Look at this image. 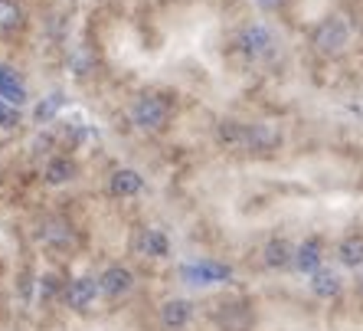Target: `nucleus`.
Segmentation results:
<instances>
[{
    "mask_svg": "<svg viewBox=\"0 0 363 331\" xmlns=\"http://www.w3.org/2000/svg\"><path fill=\"white\" fill-rule=\"evenodd\" d=\"M170 115H174L170 99L154 95V92L138 95L135 105H131V121H135L141 131H164V128H167V121H170Z\"/></svg>",
    "mask_w": 363,
    "mask_h": 331,
    "instance_id": "1",
    "label": "nucleus"
},
{
    "mask_svg": "<svg viewBox=\"0 0 363 331\" xmlns=\"http://www.w3.org/2000/svg\"><path fill=\"white\" fill-rule=\"evenodd\" d=\"M311 43H314V50L324 53V56H337V53H344L347 43H350V26L340 17H328L314 26Z\"/></svg>",
    "mask_w": 363,
    "mask_h": 331,
    "instance_id": "2",
    "label": "nucleus"
},
{
    "mask_svg": "<svg viewBox=\"0 0 363 331\" xmlns=\"http://www.w3.org/2000/svg\"><path fill=\"white\" fill-rule=\"evenodd\" d=\"M236 46H239V53L249 56V60H269L279 43H275V33H272L265 23H249L239 30Z\"/></svg>",
    "mask_w": 363,
    "mask_h": 331,
    "instance_id": "3",
    "label": "nucleus"
},
{
    "mask_svg": "<svg viewBox=\"0 0 363 331\" xmlns=\"http://www.w3.org/2000/svg\"><path fill=\"white\" fill-rule=\"evenodd\" d=\"M180 276H184V282H190V286H213V282L233 279V269L223 263H213V259H200V263L180 266Z\"/></svg>",
    "mask_w": 363,
    "mask_h": 331,
    "instance_id": "4",
    "label": "nucleus"
},
{
    "mask_svg": "<svg viewBox=\"0 0 363 331\" xmlns=\"http://www.w3.org/2000/svg\"><path fill=\"white\" fill-rule=\"evenodd\" d=\"M281 145V131L269 121H255V125H245V141L242 151H275Z\"/></svg>",
    "mask_w": 363,
    "mask_h": 331,
    "instance_id": "5",
    "label": "nucleus"
},
{
    "mask_svg": "<svg viewBox=\"0 0 363 331\" xmlns=\"http://www.w3.org/2000/svg\"><path fill=\"white\" fill-rule=\"evenodd\" d=\"M40 243H46L52 249H69L76 246V233H72V227L62 217H46L40 223Z\"/></svg>",
    "mask_w": 363,
    "mask_h": 331,
    "instance_id": "6",
    "label": "nucleus"
},
{
    "mask_svg": "<svg viewBox=\"0 0 363 331\" xmlns=\"http://www.w3.org/2000/svg\"><path fill=\"white\" fill-rule=\"evenodd\" d=\"M0 99L7 105H23L26 102V82L23 76H20L13 66H7V63H0Z\"/></svg>",
    "mask_w": 363,
    "mask_h": 331,
    "instance_id": "7",
    "label": "nucleus"
},
{
    "mask_svg": "<svg viewBox=\"0 0 363 331\" xmlns=\"http://www.w3.org/2000/svg\"><path fill=\"white\" fill-rule=\"evenodd\" d=\"M101 295H108V298H121L131 292V286H135V276L125 269V266H108V269L101 272Z\"/></svg>",
    "mask_w": 363,
    "mask_h": 331,
    "instance_id": "8",
    "label": "nucleus"
},
{
    "mask_svg": "<svg viewBox=\"0 0 363 331\" xmlns=\"http://www.w3.org/2000/svg\"><path fill=\"white\" fill-rule=\"evenodd\" d=\"M99 292H101V286L95 279H72L66 286V302H69V308H89Z\"/></svg>",
    "mask_w": 363,
    "mask_h": 331,
    "instance_id": "9",
    "label": "nucleus"
},
{
    "mask_svg": "<svg viewBox=\"0 0 363 331\" xmlns=\"http://www.w3.org/2000/svg\"><path fill=\"white\" fill-rule=\"evenodd\" d=\"M262 263L269 266V269H285V266L295 263V246H291L288 239H281V237L269 239L265 249H262Z\"/></svg>",
    "mask_w": 363,
    "mask_h": 331,
    "instance_id": "10",
    "label": "nucleus"
},
{
    "mask_svg": "<svg viewBox=\"0 0 363 331\" xmlns=\"http://www.w3.org/2000/svg\"><path fill=\"white\" fill-rule=\"evenodd\" d=\"M141 187H144V178L131 168H118L108 178V190L115 197H135V194H141Z\"/></svg>",
    "mask_w": 363,
    "mask_h": 331,
    "instance_id": "11",
    "label": "nucleus"
},
{
    "mask_svg": "<svg viewBox=\"0 0 363 331\" xmlns=\"http://www.w3.org/2000/svg\"><path fill=\"white\" fill-rule=\"evenodd\" d=\"M190 315H194V305H190L186 298H170V302L161 305V322H164V328H170V331L184 328V325L190 322Z\"/></svg>",
    "mask_w": 363,
    "mask_h": 331,
    "instance_id": "12",
    "label": "nucleus"
},
{
    "mask_svg": "<svg viewBox=\"0 0 363 331\" xmlns=\"http://www.w3.org/2000/svg\"><path fill=\"white\" fill-rule=\"evenodd\" d=\"M295 269L298 272H311V276L321 269V239L311 237L295 249Z\"/></svg>",
    "mask_w": 363,
    "mask_h": 331,
    "instance_id": "13",
    "label": "nucleus"
},
{
    "mask_svg": "<svg viewBox=\"0 0 363 331\" xmlns=\"http://www.w3.org/2000/svg\"><path fill=\"white\" fill-rule=\"evenodd\" d=\"M340 289H344V282H340V276L334 269H318L311 276V292L318 298H334L340 295Z\"/></svg>",
    "mask_w": 363,
    "mask_h": 331,
    "instance_id": "14",
    "label": "nucleus"
},
{
    "mask_svg": "<svg viewBox=\"0 0 363 331\" xmlns=\"http://www.w3.org/2000/svg\"><path fill=\"white\" fill-rule=\"evenodd\" d=\"M26 13L17 0H0V33H17L23 26Z\"/></svg>",
    "mask_w": 363,
    "mask_h": 331,
    "instance_id": "15",
    "label": "nucleus"
},
{
    "mask_svg": "<svg viewBox=\"0 0 363 331\" xmlns=\"http://www.w3.org/2000/svg\"><path fill=\"white\" fill-rule=\"evenodd\" d=\"M138 249L144 256H167V237H164L161 229H141V237H138Z\"/></svg>",
    "mask_w": 363,
    "mask_h": 331,
    "instance_id": "16",
    "label": "nucleus"
},
{
    "mask_svg": "<svg viewBox=\"0 0 363 331\" xmlns=\"http://www.w3.org/2000/svg\"><path fill=\"white\" fill-rule=\"evenodd\" d=\"M337 259H340L344 266H350V269L363 266V237H347V239H340Z\"/></svg>",
    "mask_w": 363,
    "mask_h": 331,
    "instance_id": "17",
    "label": "nucleus"
},
{
    "mask_svg": "<svg viewBox=\"0 0 363 331\" xmlns=\"http://www.w3.org/2000/svg\"><path fill=\"white\" fill-rule=\"evenodd\" d=\"M76 178V164L69 161V158H52L50 164H46V180L50 184H66V180Z\"/></svg>",
    "mask_w": 363,
    "mask_h": 331,
    "instance_id": "18",
    "label": "nucleus"
},
{
    "mask_svg": "<svg viewBox=\"0 0 363 331\" xmlns=\"http://www.w3.org/2000/svg\"><path fill=\"white\" fill-rule=\"evenodd\" d=\"M69 66H72V72H76L79 79H85L95 69V53L89 50V46H79V50L69 56Z\"/></svg>",
    "mask_w": 363,
    "mask_h": 331,
    "instance_id": "19",
    "label": "nucleus"
},
{
    "mask_svg": "<svg viewBox=\"0 0 363 331\" xmlns=\"http://www.w3.org/2000/svg\"><path fill=\"white\" fill-rule=\"evenodd\" d=\"M62 102H66V99H62V92H52L50 99H46V102H43L40 109H36V119H40V121H50L52 115H56V112L62 109Z\"/></svg>",
    "mask_w": 363,
    "mask_h": 331,
    "instance_id": "20",
    "label": "nucleus"
},
{
    "mask_svg": "<svg viewBox=\"0 0 363 331\" xmlns=\"http://www.w3.org/2000/svg\"><path fill=\"white\" fill-rule=\"evenodd\" d=\"M20 125V112L13 105L0 102V128H17Z\"/></svg>",
    "mask_w": 363,
    "mask_h": 331,
    "instance_id": "21",
    "label": "nucleus"
},
{
    "mask_svg": "<svg viewBox=\"0 0 363 331\" xmlns=\"http://www.w3.org/2000/svg\"><path fill=\"white\" fill-rule=\"evenodd\" d=\"M255 4H259V7L265 10V13H275V10H281L288 4V0H255Z\"/></svg>",
    "mask_w": 363,
    "mask_h": 331,
    "instance_id": "22",
    "label": "nucleus"
},
{
    "mask_svg": "<svg viewBox=\"0 0 363 331\" xmlns=\"http://www.w3.org/2000/svg\"><path fill=\"white\" fill-rule=\"evenodd\" d=\"M357 292H360V298H363V272H360V279H357Z\"/></svg>",
    "mask_w": 363,
    "mask_h": 331,
    "instance_id": "23",
    "label": "nucleus"
},
{
    "mask_svg": "<svg viewBox=\"0 0 363 331\" xmlns=\"http://www.w3.org/2000/svg\"><path fill=\"white\" fill-rule=\"evenodd\" d=\"M360 26H363V23H360Z\"/></svg>",
    "mask_w": 363,
    "mask_h": 331,
    "instance_id": "24",
    "label": "nucleus"
}]
</instances>
